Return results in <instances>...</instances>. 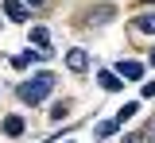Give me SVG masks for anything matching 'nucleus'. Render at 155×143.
<instances>
[{
	"label": "nucleus",
	"instance_id": "1",
	"mask_svg": "<svg viewBox=\"0 0 155 143\" xmlns=\"http://www.w3.org/2000/svg\"><path fill=\"white\" fill-rule=\"evenodd\" d=\"M54 81H58V78L51 74V70H39L31 81L19 85V101H23V104H39V101H47V97H51V89H54Z\"/></svg>",
	"mask_w": 155,
	"mask_h": 143
},
{
	"label": "nucleus",
	"instance_id": "2",
	"mask_svg": "<svg viewBox=\"0 0 155 143\" xmlns=\"http://www.w3.org/2000/svg\"><path fill=\"white\" fill-rule=\"evenodd\" d=\"M116 78H120V81H140V78H143V66H140V62H120V66H116Z\"/></svg>",
	"mask_w": 155,
	"mask_h": 143
},
{
	"label": "nucleus",
	"instance_id": "3",
	"mask_svg": "<svg viewBox=\"0 0 155 143\" xmlns=\"http://www.w3.org/2000/svg\"><path fill=\"white\" fill-rule=\"evenodd\" d=\"M4 12L12 23H27V4H19V0H4Z\"/></svg>",
	"mask_w": 155,
	"mask_h": 143
},
{
	"label": "nucleus",
	"instance_id": "4",
	"mask_svg": "<svg viewBox=\"0 0 155 143\" xmlns=\"http://www.w3.org/2000/svg\"><path fill=\"white\" fill-rule=\"evenodd\" d=\"M66 66H70L74 74H85V70H89V54H85V50H70V54H66Z\"/></svg>",
	"mask_w": 155,
	"mask_h": 143
},
{
	"label": "nucleus",
	"instance_id": "5",
	"mask_svg": "<svg viewBox=\"0 0 155 143\" xmlns=\"http://www.w3.org/2000/svg\"><path fill=\"white\" fill-rule=\"evenodd\" d=\"M31 43H35V50L47 54V50H51V31H47V27H35V31H31Z\"/></svg>",
	"mask_w": 155,
	"mask_h": 143
},
{
	"label": "nucleus",
	"instance_id": "6",
	"mask_svg": "<svg viewBox=\"0 0 155 143\" xmlns=\"http://www.w3.org/2000/svg\"><path fill=\"white\" fill-rule=\"evenodd\" d=\"M4 135L19 139V135H23V120H19V116H8V120H4Z\"/></svg>",
	"mask_w": 155,
	"mask_h": 143
},
{
	"label": "nucleus",
	"instance_id": "7",
	"mask_svg": "<svg viewBox=\"0 0 155 143\" xmlns=\"http://www.w3.org/2000/svg\"><path fill=\"white\" fill-rule=\"evenodd\" d=\"M136 31H147V35H155V12H143V16L136 20Z\"/></svg>",
	"mask_w": 155,
	"mask_h": 143
},
{
	"label": "nucleus",
	"instance_id": "8",
	"mask_svg": "<svg viewBox=\"0 0 155 143\" xmlns=\"http://www.w3.org/2000/svg\"><path fill=\"white\" fill-rule=\"evenodd\" d=\"M116 128H120L116 120H105V124H97V132H93V135H97V139H109V135H116Z\"/></svg>",
	"mask_w": 155,
	"mask_h": 143
},
{
	"label": "nucleus",
	"instance_id": "9",
	"mask_svg": "<svg viewBox=\"0 0 155 143\" xmlns=\"http://www.w3.org/2000/svg\"><path fill=\"white\" fill-rule=\"evenodd\" d=\"M136 108H140V104H136V101H128V104H124V108H120V112H116V124L132 120V116H136Z\"/></svg>",
	"mask_w": 155,
	"mask_h": 143
},
{
	"label": "nucleus",
	"instance_id": "10",
	"mask_svg": "<svg viewBox=\"0 0 155 143\" xmlns=\"http://www.w3.org/2000/svg\"><path fill=\"white\" fill-rule=\"evenodd\" d=\"M101 89L116 93V89H120V78H116V74H101Z\"/></svg>",
	"mask_w": 155,
	"mask_h": 143
},
{
	"label": "nucleus",
	"instance_id": "11",
	"mask_svg": "<svg viewBox=\"0 0 155 143\" xmlns=\"http://www.w3.org/2000/svg\"><path fill=\"white\" fill-rule=\"evenodd\" d=\"M105 20H113V8H101V12L89 16V23H105Z\"/></svg>",
	"mask_w": 155,
	"mask_h": 143
},
{
	"label": "nucleus",
	"instance_id": "12",
	"mask_svg": "<svg viewBox=\"0 0 155 143\" xmlns=\"http://www.w3.org/2000/svg\"><path fill=\"white\" fill-rule=\"evenodd\" d=\"M143 143H155V120L147 124V135H143Z\"/></svg>",
	"mask_w": 155,
	"mask_h": 143
},
{
	"label": "nucleus",
	"instance_id": "13",
	"mask_svg": "<svg viewBox=\"0 0 155 143\" xmlns=\"http://www.w3.org/2000/svg\"><path fill=\"white\" fill-rule=\"evenodd\" d=\"M143 97H155V81H143Z\"/></svg>",
	"mask_w": 155,
	"mask_h": 143
},
{
	"label": "nucleus",
	"instance_id": "14",
	"mask_svg": "<svg viewBox=\"0 0 155 143\" xmlns=\"http://www.w3.org/2000/svg\"><path fill=\"white\" fill-rule=\"evenodd\" d=\"M124 143H143V135H128V139H124Z\"/></svg>",
	"mask_w": 155,
	"mask_h": 143
},
{
	"label": "nucleus",
	"instance_id": "15",
	"mask_svg": "<svg viewBox=\"0 0 155 143\" xmlns=\"http://www.w3.org/2000/svg\"><path fill=\"white\" fill-rule=\"evenodd\" d=\"M27 4H31V8H35V4H43V0H27Z\"/></svg>",
	"mask_w": 155,
	"mask_h": 143
},
{
	"label": "nucleus",
	"instance_id": "16",
	"mask_svg": "<svg viewBox=\"0 0 155 143\" xmlns=\"http://www.w3.org/2000/svg\"><path fill=\"white\" fill-rule=\"evenodd\" d=\"M151 66H155V46H151Z\"/></svg>",
	"mask_w": 155,
	"mask_h": 143
},
{
	"label": "nucleus",
	"instance_id": "17",
	"mask_svg": "<svg viewBox=\"0 0 155 143\" xmlns=\"http://www.w3.org/2000/svg\"><path fill=\"white\" fill-rule=\"evenodd\" d=\"M143 4H155V0H143Z\"/></svg>",
	"mask_w": 155,
	"mask_h": 143
}]
</instances>
